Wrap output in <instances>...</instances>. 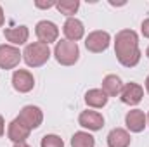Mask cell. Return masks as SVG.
Instances as JSON below:
<instances>
[{"label": "cell", "instance_id": "cell-14", "mask_svg": "<svg viewBox=\"0 0 149 147\" xmlns=\"http://www.w3.org/2000/svg\"><path fill=\"white\" fill-rule=\"evenodd\" d=\"M28 37H30V31L26 26H16V28H7L5 30V38L14 43V45H23L28 42Z\"/></svg>", "mask_w": 149, "mask_h": 147}, {"label": "cell", "instance_id": "cell-22", "mask_svg": "<svg viewBox=\"0 0 149 147\" xmlns=\"http://www.w3.org/2000/svg\"><path fill=\"white\" fill-rule=\"evenodd\" d=\"M141 30H142V35L146 38H149V19H146V21L142 23V28H141Z\"/></svg>", "mask_w": 149, "mask_h": 147}, {"label": "cell", "instance_id": "cell-12", "mask_svg": "<svg viewBox=\"0 0 149 147\" xmlns=\"http://www.w3.org/2000/svg\"><path fill=\"white\" fill-rule=\"evenodd\" d=\"M125 123H127V126H128L130 132L139 133V132H142L144 126H146V114L141 109L128 111V114H127V118H125Z\"/></svg>", "mask_w": 149, "mask_h": 147}, {"label": "cell", "instance_id": "cell-10", "mask_svg": "<svg viewBox=\"0 0 149 147\" xmlns=\"http://www.w3.org/2000/svg\"><path fill=\"white\" fill-rule=\"evenodd\" d=\"M78 123L83 128H88V130L95 132V130H101L104 126V118L97 111H83L78 118Z\"/></svg>", "mask_w": 149, "mask_h": 147}, {"label": "cell", "instance_id": "cell-15", "mask_svg": "<svg viewBox=\"0 0 149 147\" xmlns=\"http://www.w3.org/2000/svg\"><path fill=\"white\" fill-rule=\"evenodd\" d=\"M130 135L123 128H114L108 135V146L109 147H128L130 146Z\"/></svg>", "mask_w": 149, "mask_h": 147}, {"label": "cell", "instance_id": "cell-11", "mask_svg": "<svg viewBox=\"0 0 149 147\" xmlns=\"http://www.w3.org/2000/svg\"><path fill=\"white\" fill-rule=\"evenodd\" d=\"M30 128L26 126V125H23L17 118L14 119V121H10V125H9V139L12 140V142H24L28 137H30Z\"/></svg>", "mask_w": 149, "mask_h": 147}, {"label": "cell", "instance_id": "cell-26", "mask_svg": "<svg viewBox=\"0 0 149 147\" xmlns=\"http://www.w3.org/2000/svg\"><path fill=\"white\" fill-rule=\"evenodd\" d=\"M146 90L149 92V76H148V80H146Z\"/></svg>", "mask_w": 149, "mask_h": 147}, {"label": "cell", "instance_id": "cell-9", "mask_svg": "<svg viewBox=\"0 0 149 147\" xmlns=\"http://www.w3.org/2000/svg\"><path fill=\"white\" fill-rule=\"evenodd\" d=\"M121 101L125 104H130V106H135L142 101V95H144V90L139 83H127L123 88H121Z\"/></svg>", "mask_w": 149, "mask_h": 147}, {"label": "cell", "instance_id": "cell-20", "mask_svg": "<svg viewBox=\"0 0 149 147\" xmlns=\"http://www.w3.org/2000/svg\"><path fill=\"white\" fill-rule=\"evenodd\" d=\"M42 147H64V142L57 135H45L42 139Z\"/></svg>", "mask_w": 149, "mask_h": 147}, {"label": "cell", "instance_id": "cell-16", "mask_svg": "<svg viewBox=\"0 0 149 147\" xmlns=\"http://www.w3.org/2000/svg\"><path fill=\"white\" fill-rule=\"evenodd\" d=\"M121 88H123V83L121 80L116 76V74H108L102 81V92L109 97H116L121 94Z\"/></svg>", "mask_w": 149, "mask_h": 147}, {"label": "cell", "instance_id": "cell-1", "mask_svg": "<svg viewBox=\"0 0 149 147\" xmlns=\"http://www.w3.org/2000/svg\"><path fill=\"white\" fill-rule=\"evenodd\" d=\"M114 52L125 68H134L141 61L139 38L134 30H121L114 38Z\"/></svg>", "mask_w": 149, "mask_h": 147}, {"label": "cell", "instance_id": "cell-23", "mask_svg": "<svg viewBox=\"0 0 149 147\" xmlns=\"http://www.w3.org/2000/svg\"><path fill=\"white\" fill-rule=\"evenodd\" d=\"M3 135V118L0 116V137Z\"/></svg>", "mask_w": 149, "mask_h": 147}, {"label": "cell", "instance_id": "cell-25", "mask_svg": "<svg viewBox=\"0 0 149 147\" xmlns=\"http://www.w3.org/2000/svg\"><path fill=\"white\" fill-rule=\"evenodd\" d=\"M14 147H30V146L24 144V142H17V144H14Z\"/></svg>", "mask_w": 149, "mask_h": 147}, {"label": "cell", "instance_id": "cell-6", "mask_svg": "<svg viewBox=\"0 0 149 147\" xmlns=\"http://www.w3.org/2000/svg\"><path fill=\"white\" fill-rule=\"evenodd\" d=\"M85 47H87V50H90L94 54H99V52L106 50L109 47V33H106V31H92L85 40Z\"/></svg>", "mask_w": 149, "mask_h": 147}, {"label": "cell", "instance_id": "cell-21", "mask_svg": "<svg viewBox=\"0 0 149 147\" xmlns=\"http://www.w3.org/2000/svg\"><path fill=\"white\" fill-rule=\"evenodd\" d=\"M57 2H37V7L40 9H49V7H54Z\"/></svg>", "mask_w": 149, "mask_h": 147}, {"label": "cell", "instance_id": "cell-17", "mask_svg": "<svg viewBox=\"0 0 149 147\" xmlns=\"http://www.w3.org/2000/svg\"><path fill=\"white\" fill-rule=\"evenodd\" d=\"M85 102L90 107H104L108 102V95L99 88H92L85 94Z\"/></svg>", "mask_w": 149, "mask_h": 147}, {"label": "cell", "instance_id": "cell-28", "mask_svg": "<svg viewBox=\"0 0 149 147\" xmlns=\"http://www.w3.org/2000/svg\"><path fill=\"white\" fill-rule=\"evenodd\" d=\"M148 121H149V116H148Z\"/></svg>", "mask_w": 149, "mask_h": 147}, {"label": "cell", "instance_id": "cell-18", "mask_svg": "<svg viewBox=\"0 0 149 147\" xmlns=\"http://www.w3.org/2000/svg\"><path fill=\"white\" fill-rule=\"evenodd\" d=\"M95 140L87 132H76L71 139V147H94Z\"/></svg>", "mask_w": 149, "mask_h": 147}, {"label": "cell", "instance_id": "cell-4", "mask_svg": "<svg viewBox=\"0 0 149 147\" xmlns=\"http://www.w3.org/2000/svg\"><path fill=\"white\" fill-rule=\"evenodd\" d=\"M21 52L14 45H0V68L2 69H12L21 61Z\"/></svg>", "mask_w": 149, "mask_h": 147}, {"label": "cell", "instance_id": "cell-27", "mask_svg": "<svg viewBox=\"0 0 149 147\" xmlns=\"http://www.w3.org/2000/svg\"><path fill=\"white\" fill-rule=\"evenodd\" d=\"M146 54H148V57H149V47H148V52H146Z\"/></svg>", "mask_w": 149, "mask_h": 147}, {"label": "cell", "instance_id": "cell-13", "mask_svg": "<svg viewBox=\"0 0 149 147\" xmlns=\"http://www.w3.org/2000/svg\"><path fill=\"white\" fill-rule=\"evenodd\" d=\"M63 31H64V35H66V38H68L70 42H76V40H80V38L83 37L85 28H83L81 21H78V19H74V17H68V21L64 23Z\"/></svg>", "mask_w": 149, "mask_h": 147}, {"label": "cell", "instance_id": "cell-5", "mask_svg": "<svg viewBox=\"0 0 149 147\" xmlns=\"http://www.w3.org/2000/svg\"><path fill=\"white\" fill-rule=\"evenodd\" d=\"M17 119H19L23 125H26L30 130H33V128H38V126L42 125L43 114H42L40 107H37V106H26V107L21 109Z\"/></svg>", "mask_w": 149, "mask_h": 147}, {"label": "cell", "instance_id": "cell-24", "mask_svg": "<svg viewBox=\"0 0 149 147\" xmlns=\"http://www.w3.org/2000/svg\"><path fill=\"white\" fill-rule=\"evenodd\" d=\"M3 19H5V17H3V10H2V7H0V26L3 24Z\"/></svg>", "mask_w": 149, "mask_h": 147}, {"label": "cell", "instance_id": "cell-2", "mask_svg": "<svg viewBox=\"0 0 149 147\" xmlns=\"http://www.w3.org/2000/svg\"><path fill=\"white\" fill-rule=\"evenodd\" d=\"M50 57V49L47 43H42V42H33L30 45H26L24 52H23V59L28 66L31 68H38V66H43Z\"/></svg>", "mask_w": 149, "mask_h": 147}, {"label": "cell", "instance_id": "cell-7", "mask_svg": "<svg viewBox=\"0 0 149 147\" xmlns=\"http://www.w3.org/2000/svg\"><path fill=\"white\" fill-rule=\"evenodd\" d=\"M33 85H35V78H33V74L30 71H26V69L14 71V74H12V87L17 92L26 94V92H30L33 88Z\"/></svg>", "mask_w": 149, "mask_h": 147}, {"label": "cell", "instance_id": "cell-8", "mask_svg": "<svg viewBox=\"0 0 149 147\" xmlns=\"http://www.w3.org/2000/svg\"><path fill=\"white\" fill-rule=\"evenodd\" d=\"M35 33H37L38 40H40L42 43H47V45H49L50 42H56L57 37H59L57 26H56L54 23H50V21H40L37 24Z\"/></svg>", "mask_w": 149, "mask_h": 147}, {"label": "cell", "instance_id": "cell-3", "mask_svg": "<svg viewBox=\"0 0 149 147\" xmlns=\"http://www.w3.org/2000/svg\"><path fill=\"white\" fill-rule=\"evenodd\" d=\"M54 55L56 61L63 66H73L80 57V49L76 45V42H70V40H61L56 43L54 49Z\"/></svg>", "mask_w": 149, "mask_h": 147}, {"label": "cell", "instance_id": "cell-19", "mask_svg": "<svg viewBox=\"0 0 149 147\" xmlns=\"http://www.w3.org/2000/svg\"><path fill=\"white\" fill-rule=\"evenodd\" d=\"M56 7H57V10H59L61 14L73 16L74 12L78 10V7H80V2H78V0H61V2L56 3Z\"/></svg>", "mask_w": 149, "mask_h": 147}]
</instances>
